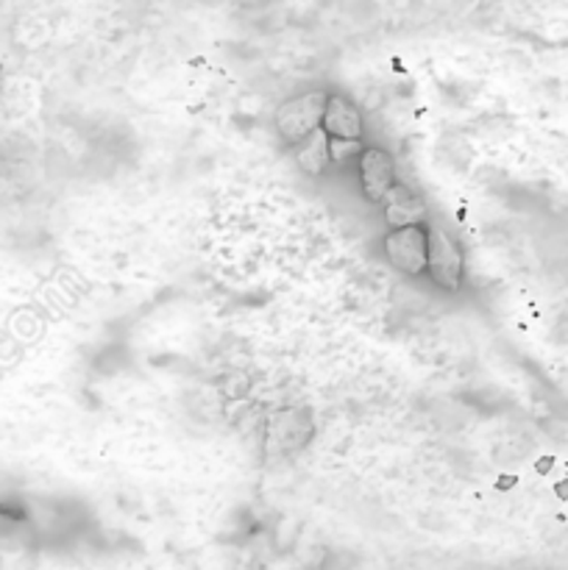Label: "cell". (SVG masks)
Segmentation results:
<instances>
[{"label":"cell","instance_id":"6da1fadb","mask_svg":"<svg viewBox=\"0 0 568 570\" xmlns=\"http://www.w3.org/2000/svg\"><path fill=\"white\" fill-rule=\"evenodd\" d=\"M427 276L445 293H457L466 278V256L460 243L434 223H427Z\"/></svg>","mask_w":568,"mask_h":570},{"label":"cell","instance_id":"7a4b0ae2","mask_svg":"<svg viewBox=\"0 0 568 570\" xmlns=\"http://www.w3.org/2000/svg\"><path fill=\"white\" fill-rule=\"evenodd\" d=\"M326 104L329 92H323V89H310V92L284 100L276 109L278 137H282L290 148H295L301 139H306L312 131H317V128L323 126Z\"/></svg>","mask_w":568,"mask_h":570},{"label":"cell","instance_id":"3957f363","mask_svg":"<svg viewBox=\"0 0 568 570\" xmlns=\"http://www.w3.org/2000/svg\"><path fill=\"white\" fill-rule=\"evenodd\" d=\"M384 256L404 276L427 273V223L407 228H390L384 237Z\"/></svg>","mask_w":568,"mask_h":570},{"label":"cell","instance_id":"277c9868","mask_svg":"<svg viewBox=\"0 0 568 570\" xmlns=\"http://www.w3.org/2000/svg\"><path fill=\"white\" fill-rule=\"evenodd\" d=\"M360 184L362 193L371 204H382V198L388 195V189L395 184V161L393 156L384 148H365L360 154Z\"/></svg>","mask_w":568,"mask_h":570},{"label":"cell","instance_id":"5b68a950","mask_svg":"<svg viewBox=\"0 0 568 570\" xmlns=\"http://www.w3.org/2000/svg\"><path fill=\"white\" fill-rule=\"evenodd\" d=\"M382 209L390 228L421 226L427 220V204H423V198L401 181H395L388 189V195L382 198Z\"/></svg>","mask_w":568,"mask_h":570},{"label":"cell","instance_id":"8992f818","mask_svg":"<svg viewBox=\"0 0 568 570\" xmlns=\"http://www.w3.org/2000/svg\"><path fill=\"white\" fill-rule=\"evenodd\" d=\"M323 131L334 139H362V111L351 104L345 95H329L326 115H323Z\"/></svg>","mask_w":568,"mask_h":570},{"label":"cell","instance_id":"52a82bcc","mask_svg":"<svg viewBox=\"0 0 568 570\" xmlns=\"http://www.w3.org/2000/svg\"><path fill=\"white\" fill-rule=\"evenodd\" d=\"M295 156V165L312 178H321L326 176L329 165H332V156H329V134L323 128L312 131L310 137L301 139L298 145L293 148Z\"/></svg>","mask_w":568,"mask_h":570},{"label":"cell","instance_id":"ba28073f","mask_svg":"<svg viewBox=\"0 0 568 570\" xmlns=\"http://www.w3.org/2000/svg\"><path fill=\"white\" fill-rule=\"evenodd\" d=\"M362 139H334L329 137V156H332V165H349V161H360L362 154Z\"/></svg>","mask_w":568,"mask_h":570},{"label":"cell","instance_id":"9c48e42d","mask_svg":"<svg viewBox=\"0 0 568 570\" xmlns=\"http://www.w3.org/2000/svg\"><path fill=\"white\" fill-rule=\"evenodd\" d=\"M516 484H518L516 476H501L499 482H496V490H499V493H507V490H512Z\"/></svg>","mask_w":568,"mask_h":570},{"label":"cell","instance_id":"30bf717a","mask_svg":"<svg viewBox=\"0 0 568 570\" xmlns=\"http://www.w3.org/2000/svg\"><path fill=\"white\" fill-rule=\"evenodd\" d=\"M538 473H549L551 468H555V460H549V456H543V460H538Z\"/></svg>","mask_w":568,"mask_h":570},{"label":"cell","instance_id":"8fae6325","mask_svg":"<svg viewBox=\"0 0 568 570\" xmlns=\"http://www.w3.org/2000/svg\"><path fill=\"white\" fill-rule=\"evenodd\" d=\"M0 92H3V87H0Z\"/></svg>","mask_w":568,"mask_h":570}]
</instances>
